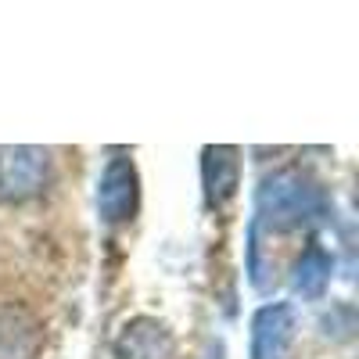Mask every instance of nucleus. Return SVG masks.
Wrapping results in <instances>:
<instances>
[{
    "instance_id": "obj_3",
    "label": "nucleus",
    "mask_w": 359,
    "mask_h": 359,
    "mask_svg": "<svg viewBox=\"0 0 359 359\" xmlns=\"http://www.w3.org/2000/svg\"><path fill=\"white\" fill-rule=\"evenodd\" d=\"M140 212V172L130 155H115L97 176V216L108 226L133 223Z\"/></svg>"
},
{
    "instance_id": "obj_6",
    "label": "nucleus",
    "mask_w": 359,
    "mask_h": 359,
    "mask_svg": "<svg viewBox=\"0 0 359 359\" xmlns=\"http://www.w3.org/2000/svg\"><path fill=\"white\" fill-rule=\"evenodd\" d=\"M241 187V151L230 144H208L201 147V191H205V205L212 212L223 208L237 198Z\"/></svg>"
},
{
    "instance_id": "obj_4",
    "label": "nucleus",
    "mask_w": 359,
    "mask_h": 359,
    "mask_svg": "<svg viewBox=\"0 0 359 359\" xmlns=\"http://www.w3.org/2000/svg\"><path fill=\"white\" fill-rule=\"evenodd\" d=\"M111 359H176V334L158 316H130L115 334Z\"/></svg>"
},
{
    "instance_id": "obj_5",
    "label": "nucleus",
    "mask_w": 359,
    "mask_h": 359,
    "mask_svg": "<svg viewBox=\"0 0 359 359\" xmlns=\"http://www.w3.org/2000/svg\"><path fill=\"white\" fill-rule=\"evenodd\" d=\"M298 313L291 302H266L252 316V359H291Z\"/></svg>"
},
{
    "instance_id": "obj_1",
    "label": "nucleus",
    "mask_w": 359,
    "mask_h": 359,
    "mask_svg": "<svg viewBox=\"0 0 359 359\" xmlns=\"http://www.w3.org/2000/svg\"><path fill=\"white\" fill-rule=\"evenodd\" d=\"M331 216V194L323 180L302 165H284L259 180L255 187V223L269 230H302Z\"/></svg>"
},
{
    "instance_id": "obj_9",
    "label": "nucleus",
    "mask_w": 359,
    "mask_h": 359,
    "mask_svg": "<svg viewBox=\"0 0 359 359\" xmlns=\"http://www.w3.org/2000/svg\"><path fill=\"white\" fill-rule=\"evenodd\" d=\"M205 359H223V345H219V341H216V345H212V348H208V355H205Z\"/></svg>"
},
{
    "instance_id": "obj_7",
    "label": "nucleus",
    "mask_w": 359,
    "mask_h": 359,
    "mask_svg": "<svg viewBox=\"0 0 359 359\" xmlns=\"http://www.w3.org/2000/svg\"><path fill=\"white\" fill-rule=\"evenodd\" d=\"M47 345L43 320L22 302H0V359H40Z\"/></svg>"
},
{
    "instance_id": "obj_8",
    "label": "nucleus",
    "mask_w": 359,
    "mask_h": 359,
    "mask_svg": "<svg viewBox=\"0 0 359 359\" xmlns=\"http://www.w3.org/2000/svg\"><path fill=\"white\" fill-rule=\"evenodd\" d=\"M334 277V255L327 252L320 241H309L302 252H298L294 266H291V287L294 294H302V298H323L327 284H331Z\"/></svg>"
},
{
    "instance_id": "obj_2",
    "label": "nucleus",
    "mask_w": 359,
    "mask_h": 359,
    "mask_svg": "<svg viewBox=\"0 0 359 359\" xmlns=\"http://www.w3.org/2000/svg\"><path fill=\"white\" fill-rule=\"evenodd\" d=\"M54 158L47 147L33 144H0V201L22 205L47 191Z\"/></svg>"
}]
</instances>
